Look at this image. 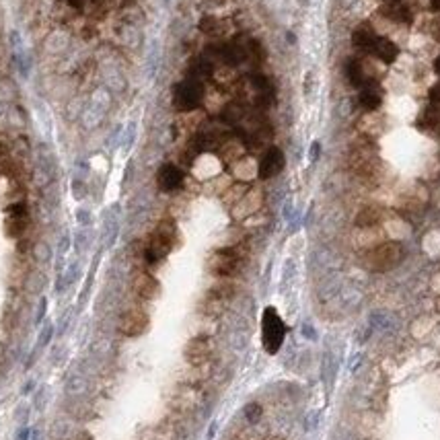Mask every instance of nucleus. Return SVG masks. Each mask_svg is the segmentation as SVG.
<instances>
[{
    "label": "nucleus",
    "instance_id": "f257e3e1",
    "mask_svg": "<svg viewBox=\"0 0 440 440\" xmlns=\"http://www.w3.org/2000/svg\"><path fill=\"white\" fill-rule=\"evenodd\" d=\"M284 335H286V325L282 317L276 313L274 307H268L261 317V341L268 354H276L282 348Z\"/></svg>",
    "mask_w": 440,
    "mask_h": 440
},
{
    "label": "nucleus",
    "instance_id": "f03ea898",
    "mask_svg": "<svg viewBox=\"0 0 440 440\" xmlns=\"http://www.w3.org/2000/svg\"><path fill=\"white\" fill-rule=\"evenodd\" d=\"M175 224L171 222V220H163L157 228H155V232H153V237H151V241H149V245H146V261L149 263H157V261H161L169 251H171V247H173V243H175Z\"/></svg>",
    "mask_w": 440,
    "mask_h": 440
},
{
    "label": "nucleus",
    "instance_id": "7ed1b4c3",
    "mask_svg": "<svg viewBox=\"0 0 440 440\" xmlns=\"http://www.w3.org/2000/svg\"><path fill=\"white\" fill-rule=\"evenodd\" d=\"M204 86L198 80H181L173 86V105L179 111H191L200 105Z\"/></svg>",
    "mask_w": 440,
    "mask_h": 440
},
{
    "label": "nucleus",
    "instance_id": "20e7f679",
    "mask_svg": "<svg viewBox=\"0 0 440 440\" xmlns=\"http://www.w3.org/2000/svg\"><path fill=\"white\" fill-rule=\"evenodd\" d=\"M403 257V249L399 243H383V245H378L372 253H370V266L374 270H391L395 268Z\"/></svg>",
    "mask_w": 440,
    "mask_h": 440
},
{
    "label": "nucleus",
    "instance_id": "39448f33",
    "mask_svg": "<svg viewBox=\"0 0 440 440\" xmlns=\"http://www.w3.org/2000/svg\"><path fill=\"white\" fill-rule=\"evenodd\" d=\"M146 327H149V317H146V313L138 311V309H130L126 311L122 317H120V325L118 329L128 335V337H136V335H142L146 331Z\"/></svg>",
    "mask_w": 440,
    "mask_h": 440
},
{
    "label": "nucleus",
    "instance_id": "423d86ee",
    "mask_svg": "<svg viewBox=\"0 0 440 440\" xmlns=\"http://www.w3.org/2000/svg\"><path fill=\"white\" fill-rule=\"evenodd\" d=\"M239 268V255L234 249H220L210 259V270L216 276H232Z\"/></svg>",
    "mask_w": 440,
    "mask_h": 440
},
{
    "label": "nucleus",
    "instance_id": "0eeeda50",
    "mask_svg": "<svg viewBox=\"0 0 440 440\" xmlns=\"http://www.w3.org/2000/svg\"><path fill=\"white\" fill-rule=\"evenodd\" d=\"M282 169H284V153L274 146V149H270L259 161V177L270 179V177L278 175Z\"/></svg>",
    "mask_w": 440,
    "mask_h": 440
},
{
    "label": "nucleus",
    "instance_id": "6e6552de",
    "mask_svg": "<svg viewBox=\"0 0 440 440\" xmlns=\"http://www.w3.org/2000/svg\"><path fill=\"white\" fill-rule=\"evenodd\" d=\"M157 183H159V187L163 189V191H175L181 183H183V173H181V169L179 167H175V165H163L161 169H159V175H157Z\"/></svg>",
    "mask_w": 440,
    "mask_h": 440
},
{
    "label": "nucleus",
    "instance_id": "1a4fd4ad",
    "mask_svg": "<svg viewBox=\"0 0 440 440\" xmlns=\"http://www.w3.org/2000/svg\"><path fill=\"white\" fill-rule=\"evenodd\" d=\"M210 354V344L206 337H195L185 346V360L189 364H202Z\"/></svg>",
    "mask_w": 440,
    "mask_h": 440
},
{
    "label": "nucleus",
    "instance_id": "9d476101",
    "mask_svg": "<svg viewBox=\"0 0 440 440\" xmlns=\"http://www.w3.org/2000/svg\"><path fill=\"white\" fill-rule=\"evenodd\" d=\"M370 54H374L383 62L391 64V62H395V58L399 56V47L391 39H387V37H374L372 47H370Z\"/></svg>",
    "mask_w": 440,
    "mask_h": 440
},
{
    "label": "nucleus",
    "instance_id": "9b49d317",
    "mask_svg": "<svg viewBox=\"0 0 440 440\" xmlns=\"http://www.w3.org/2000/svg\"><path fill=\"white\" fill-rule=\"evenodd\" d=\"M134 290H136L138 297H142V299H146V301H153V299L159 297L161 286H159V282H157L153 276L140 274V276L136 278V282H134Z\"/></svg>",
    "mask_w": 440,
    "mask_h": 440
},
{
    "label": "nucleus",
    "instance_id": "f8f14e48",
    "mask_svg": "<svg viewBox=\"0 0 440 440\" xmlns=\"http://www.w3.org/2000/svg\"><path fill=\"white\" fill-rule=\"evenodd\" d=\"M360 105L366 109H376L380 105V91L376 84H366L360 93Z\"/></svg>",
    "mask_w": 440,
    "mask_h": 440
},
{
    "label": "nucleus",
    "instance_id": "ddd939ff",
    "mask_svg": "<svg viewBox=\"0 0 440 440\" xmlns=\"http://www.w3.org/2000/svg\"><path fill=\"white\" fill-rule=\"evenodd\" d=\"M374 37H376L374 33L364 31V29H358V31H354V35H352V43L358 47V50H362V52H370Z\"/></svg>",
    "mask_w": 440,
    "mask_h": 440
},
{
    "label": "nucleus",
    "instance_id": "4468645a",
    "mask_svg": "<svg viewBox=\"0 0 440 440\" xmlns=\"http://www.w3.org/2000/svg\"><path fill=\"white\" fill-rule=\"evenodd\" d=\"M346 74H348V80L354 84V86H362L366 82V76H364V70L360 66V62L356 60H350L348 66H346Z\"/></svg>",
    "mask_w": 440,
    "mask_h": 440
},
{
    "label": "nucleus",
    "instance_id": "2eb2a0df",
    "mask_svg": "<svg viewBox=\"0 0 440 440\" xmlns=\"http://www.w3.org/2000/svg\"><path fill=\"white\" fill-rule=\"evenodd\" d=\"M378 218H380L378 210L368 206V208H362V210H360V214L356 216V224H358V226H372V224L378 222Z\"/></svg>",
    "mask_w": 440,
    "mask_h": 440
},
{
    "label": "nucleus",
    "instance_id": "dca6fc26",
    "mask_svg": "<svg viewBox=\"0 0 440 440\" xmlns=\"http://www.w3.org/2000/svg\"><path fill=\"white\" fill-rule=\"evenodd\" d=\"M25 216H9L7 220V234L9 237H19L25 230Z\"/></svg>",
    "mask_w": 440,
    "mask_h": 440
},
{
    "label": "nucleus",
    "instance_id": "f3484780",
    "mask_svg": "<svg viewBox=\"0 0 440 440\" xmlns=\"http://www.w3.org/2000/svg\"><path fill=\"white\" fill-rule=\"evenodd\" d=\"M245 418H247V422L255 424V422L261 418V405H259V403H249V405L245 407Z\"/></svg>",
    "mask_w": 440,
    "mask_h": 440
},
{
    "label": "nucleus",
    "instance_id": "a211bd4d",
    "mask_svg": "<svg viewBox=\"0 0 440 440\" xmlns=\"http://www.w3.org/2000/svg\"><path fill=\"white\" fill-rule=\"evenodd\" d=\"M52 335H54V325H52V323H47V325L41 329V333H39V341H37V346H39V348L47 346V344H50V339H52Z\"/></svg>",
    "mask_w": 440,
    "mask_h": 440
},
{
    "label": "nucleus",
    "instance_id": "6ab92c4d",
    "mask_svg": "<svg viewBox=\"0 0 440 440\" xmlns=\"http://www.w3.org/2000/svg\"><path fill=\"white\" fill-rule=\"evenodd\" d=\"M7 214L9 216H25L27 210H25V204H13L7 208Z\"/></svg>",
    "mask_w": 440,
    "mask_h": 440
},
{
    "label": "nucleus",
    "instance_id": "aec40b11",
    "mask_svg": "<svg viewBox=\"0 0 440 440\" xmlns=\"http://www.w3.org/2000/svg\"><path fill=\"white\" fill-rule=\"evenodd\" d=\"M45 309H47V301L41 299V301H39V307H37V315H35V323H37V325L43 321V317H45Z\"/></svg>",
    "mask_w": 440,
    "mask_h": 440
},
{
    "label": "nucleus",
    "instance_id": "412c9836",
    "mask_svg": "<svg viewBox=\"0 0 440 440\" xmlns=\"http://www.w3.org/2000/svg\"><path fill=\"white\" fill-rule=\"evenodd\" d=\"M319 155H321V144L315 140V142L311 144V153H309V157H311V163H315V161L319 159Z\"/></svg>",
    "mask_w": 440,
    "mask_h": 440
},
{
    "label": "nucleus",
    "instance_id": "4be33fe9",
    "mask_svg": "<svg viewBox=\"0 0 440 440\" xmlns=\"http://www.w3.org/2000/svg\"><path fill=\"white\" fill-rule=\"evenodd\" d=\"M303 335L309 337V339H315V337H317V333H315V329H313L311 323H305V325H303Z\"/></svg>",
    "mask_w": 440,
    "mask_h": 440
},
{
    "label": "nucleus",
    "instance_id": "5701e85b",
    "mask_svg": "<svg viewBox=\"0 0 440 440\" xmlns=\"http://www.w3.org/2000/svg\"><path fill=\"white\" fill-rule=\"evenodd\" d=\"M317 418H319V412H313V414L309 416V424H307V430H313V428L317 426Z\"/></svg>",
    "mask_w": 440,
    "mask_h": 440
},
{
    "label": "nucleus",
    "instance_id": "b1692460",
    "mask_svg": "<svg viewBox=\"0 0 440 440\" xmlns=\"http://www.w3.org/2000/svg\"><path fill=\"white\" fill-rule=\"evenodd\" d=\"M29 434H31L29 428H21V430L17 432V438H15V440H29Z\"/></svg>",
    "mask_w": 440,
    "mask_h": 440
},
{
    "label": "nucleus",
    "instance_id": "393cba45",
    "mask_svg": "<svg viewBox=\"0 0 440 440\" xmlns=\"http://www.w3.org/2000/svg\"><path fill=\"white\" fill-rule=\"evenodd\" d=\"M78 222H89V212H78Z\"/></svg>",
    "mask_w": 440,
    "mask_h": 440
},
{
    "label": "nucleus",
    "instance_id": "a878e982",
    "mask_svg": "<svg viewBox=\"0 0 440 440\" xmlns=\"http://www.w3.org/2000/svg\"><path fill=\"white\" fill-rule=\"evenodd\" d=\"M358 362H360V354H354V358L350 362V370H354V366H358Z\"/></svg>",
    "mask_w": 440,
    "mask_h": 440
},
{
    "label": "nucleus",
    "instance_id": "bb28decb",
    "mask_svg": "<svg viewBox=\"0 0 440 440\" xmlns=\"http://www.w3.org/2000/svg\"><path fill=\"white\" fill-rule=\"evenodd\" d=\"M214 432H216V422L210 426V430H208V440H212V436H214Z\"/></svg>",
    "mask_w": 440,
    "mask_h": 440
},
{
    "label": "nucleus",
    "instance_id": "cd10ccee",
    "mask_svg": "<svg viewBox=\"0 0 440 440\" xmlns=\"http://www.w3.org/2000/svg\"><path fill=\"white\" fill-rule=\"evenodd\" d=\"M5 155H7V146H5V144H0V159H3Z\"/></svg>",
    "mask_w": 440,
    "mask_h": 440
},
{
    "label": "nucleus",
    "instance_id": "c85d7f7f",
    "mask_svg": "<svg viewBox=\"0 0 440 440\" xmlns=\"http://www.w3.org/2000/svg\"><path fill=\"white\" fill-rule=\"evenodd\" d=\"M70 5H72V7H76V9H78V7H80V5H82V3H80V0H70Z\"/></svg>",
    "mask_w": 440,
    "mask_h": 440
},
{
    "label": "nucleus",
    "instance_id": "c756f323",
    "mask_svg": "<svg viewBox=\"0 0 440 440\" xmlns=\"http://www.w3.org/2000/svg\"><path fill=\"white\" fill-rule=\"evenodd\" d=\"M434 66H436V70H438V72H440V56H438V58H436V64H434Z\"/></svg>",
    "mask_w": 440,
    "mask_h": 440
},
{
    "label": "nucleus",
    "instance_id": "7c9ffc66",
    "mask_svg": "<svg viewBox=\"0 0 440 440\" xmlns=\"http://www.w3.org/2000/svg\"><path fill=\"white\" fill-rule=\"evenodd\" d=\"M247 440H261V438H259V436H249Z\"/></svg>",
    "mask_w": 440,
    "mask_h": 440
},
{
    "label": "nucleus",
    "instance_id": "2f4dec72",
    "mask_svg": "<svg viewBox=\"0 0 440 440\" xmlns=\"http://www.w3.org/2000/svg\"><path fill=\"white\" fill-rule=\"evenodd\" d=\"M387 3H397V0H387Z\"/></svg>",
    "mask_w": 440,
    "mask_h": 440
}]
</instances>
